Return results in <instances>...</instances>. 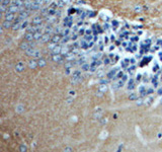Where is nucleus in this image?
<instances>
[{
    "label": "nucleus",
    "instance_id": "1a4fd4ad",
    "mask_svg": "<svg viewBox=\"0 0 162 152\" xmlns=\"http://www.w3.org/2000/svg\"><path fill=\"white\" fill-rule=\"evenodd\" d=\"M61 40H62V38H61V36L59 35V33H56V35L51 39V42L52 43H55V44H57V43H59V42H61Z\"/></svg>",
    "mask_w": 162,
    "mask_h": 152
},
{
    "label": "nucleus",
    "instance_id": "20e7f679",
    "mask_svg": "<svg viewBox=\"0 0 162 152\" xmlns=\"http://www.w3.org/2000/svg\"><path fill=\"white\" fill-rule=\"evenodd\" d=\"M19 10H20V8L18 6H16V5H14V4H10L7 7V11H10V12H12V13L18 12Z\"/></svg>",
    "mask_w": 162,
    "mask_h": 152
},
{
    "label": "nucleus",
    "instance_id": "864d4df0",
    "mask_svg": "<svg viewBox=\"0 0 162 152\" xmlns=\"http://www.w3.org/2000/svg\"><path fill=\"white\" fill-rule=\"evenodd\" d=\"M127 45H128V43H127V42H124V43H123V47H127Z\"/></svg>",
    "mask_w": 162,
    "mask_h": 152
},
{
    "label": "nucleus",
    "instance_id": "412c9836",
    "mask_svg": "<svg viewBox=\"0 0 162 152\" xmlns=\"http://www.w3.org/2000/svg\"><path fill=\"white\" fill-rule=\"evenodd\" d=\"M61 51H62V47L61 46H56L54 48V50L52 51L53 54H61Z\"/></svg>",
    "mask_w": 162,
    "mask_h": 152
},
{
    "label": "nucleus",
    "instance_id": "f704fd0d",
    "mask_svg": "<svg viewBox=\"0 0 162 152\" xmlns=\"http://www.w3.org/2000/svg\"><path fill=\"white\" fill-rule=\"evenodd\" d=\"M106 136H107V132L103 131V132L101 133V136H100V138H101V139H105V138H106Z\"/></svg>",
    "mask_w": 162,
    "mask_h": 152
},
{
    "label": "nucleus",
    "instance_id": "052dcab7",
    "mask_svg": "<svg viewBox=\"0 0 162 152\" xmlns=\"http://www.w3.org/2000/svg\"><path fill=\"white\" fill-rule=\"evenodd\" d=\"M111 40H112V41L114 40V36H112V37H111Z\"/></svg>",
    "mask_w": 162,
    "mask_h": 152
},
{
    "label": "nucleus",
    "instance_id": "0eeeda50",
    "mask_svg": "<svg viewBox=\"0 0 162 152\" xmlns=\"http://www.w3.org/2000/svg\"><path fill=\"white\" fill-rule=\"evenodd\" d=\"M21 22H22V21H19V20L16 19V21L12 24V26H11V29H12L13 31H18V30H20V27H21Z\"/></svg>",
    "mask_w": 162,
    "mask_h": 152
},
{
    "label": "nucleus",
    "instance_id": "79ce46f5",
    "mask_svg": "<svg viewBox=\"0 0 162 152\" xmlns=\"http://www.w3.org/2000/svg\"><path fill=\"white\" fill-rule=\"evenodd\" d=\"M141 10H142V8H141L140 5H137V6H135V11H141Z\"/></svg>",
    "mask_w": 162,
    "mask_h": 152
},
{
    "label": "nucleus",
    "instance_id": "f257e3e1",
    "mask_svg": "<svg viewBox=\"0 0 162 152\" xmlns=\"http://www.w3.org/2000/svg\"><path fill=\"white\" fill-rule=\"evenodd\" d=\"M72 76H73V79H72L73 83H77V82L81 81V79H82V75H81V71L80 70L72 71Z\"/></svg>",
    "mask_w": 162,
    "mask_h": 152
},
{
    "label": "nucleus",
    "instance_id": "c85d7f7f",
    "mask_svg": "<svg viewBox=\"0 0 162 152\" xmlns=\"http://www.w3.org/2000/svg\"><path fill=\"white\" fill-rule=\"evenodd\" d=\"M32 57H34V58H40V51L36 50V52H34V54L32 55Z\"/></svg>",
    "mask_w": 162,
    "mask_h": 152
},
{
    "label": "nucleus",
    "instance_id": "9d476101",
    "mask_svg": "<svg viewBox=\"0 0 162 152\" xmlns=\"http://www.w3.org/2000/svg\"><path fill=\"white\" fill-rule=\"evenodd\" d=\"M15 111H16V112H18V114H22V112H24V105L22 104H18L16 105Z\"/></svg>",
    "mask_w": 162,
    "mask_h": 152
},
{
    "label": "nucleus",
    "instance_id": "7ed1b4c3",
    "mask_svg": "<svg viewBox=\"0 0 162 152\" xmlns=\"http://www.w3.org/2000/svg\"><path fill=\"white\" fill-rule=\"evenodd\" d=\"M43 22V18L40 16H34L32 20V25H40Z\"/></svg>",
    "mask_w": 162,
    "mask_h": 152
},
{
    "label": "nucleus",
    "instance_id": "6e6552de",
    "mask_svg": "<svg viewBox=\"0 0 162 152\" xmlns=\"http://www.w3.org/2000/svg\"><path fill=\"white\" fill-rule=\"evenodd\" d=\"M51 37H50V33H44L43 35V37H42V39H40V43H47V42H49L50 40H51Z\"/></svg>",
    "mask_w": 162,
    "mask_h": 152
},
{
    "label": "nucleus",
    "instance_id": "de8ad7c7",
    "mask_svg": "<svg viewBox=\"0 0 162 152\" xmlns=\"http://www.w3.org/2000/svg\"><path fill=\"white\" fill-rule=\"evenodd\" d=\"M127 78H128V76H127V75H124V76H123V79H122V80H123V81H126V80H127Z\"/></svg>",
    "mask_w": 162,
    "mask_h": 152
},
{
    "label": "nucleus",
    "instance_id": "aec40b11",
    "mask_svg": "<svg viewBox=\"0 0 162 152\" xmlns=\"http://www.w3.org/2000/svg\"><path fill=\"white\" fill-rule=\"evenodd\" d=\"M25 52H26L27 56H32L34 54V52H36V49H34L33 47H30L27 50H25Z\"/></svg>",
    "mask_w": 162,
    "mask_h": 152
},
{
    "label": "nucleus",
    "instance_id": "bf43d9fd",
    "mask_svg": "<svg viewBox=\"0 0 162 152\" xmlns=\"http://www.w3.org/2000/svg\"><path fill=\"white\" fill-rule=\"evenodd\" d=\"M51 0H45V3H50Z\"/></svg>",
    "mask_w": 162,
    "mask_h": 152
},
{
    "label": "nucleus",
    "instance_id": "a211bd4d",
    "mask_svg": "<svg viewBox=\"0 0 162 152\" xmlns=\"http://www.w3.org/2000/svg\"><path fill=\"white\" fill-rule=\"evenodd\" d=\"M2 26L4 27V29L8 30L9 27H11V26H12V24H11V21H9V20H6V19H5V20L3 21V24H2Z\"/></svg>",
    "mask_w": 162,
    "mask_h": 152
},
{
    "label": "nucleus",
    "instance_id": "393cba45",
    "mask_svg": "<svg viewBox=\"0 0 162 152\" xmlns=\"http://www.w3.org/2000/svg\"><path fill=\"white\" fill-rule=\"evenodd\" d=\"M134 86H135V80L134 79H130L128 81V88L129 89H133Z\"/></svg>",
    "mask_w": 162,
    "mask_h": 152
},
{
    "label": "nucleus",
    "instance_id": "603ef678",
    "mask_svg": "<svg viewBox=\"0 0 162 152\" xmlns=\"http://www.w3.org/2000/svg\"><path fill=\"white\" fill-rule=\"evenodd\" d=\"M137 79H138V80H140V79H141V74L137 75Z\"/></svg>",
    "mask_w": 162,
    "mask_h": 152
},
{
    "label": "nucleus",
    "instance_id": "2eb2a0df",
    "mask_svg": "<svg viewBox=\"0 0 162 152\" xmlns=\"http://www.w3.org/2000/svg\"><path fill=\"white\" fill-rule=\"evenodd\" d=\"M30 47H31V44L28 43V41H26V42H22V43L20 44V49H21V50H27Z\"/></svg>",
    "mask_w": 162,
    "mask_h": 152
},
{
    "label": "nucleus",
    "instance_id": "cd10ccee",
    "mask_svg": "<svg viewBox=\"0 0 162 152\" xmlns=\"http://www.w3.org/2000/svg\"><path fill=\"white\" fill-rule=\"evenodd\" d=\"M129 64H130V60H128V59H125L124 61H122V63H121L122 67H124V68H126Z\"/></svg>",
    "mask_w": 162,
    "mask_h": 152
},
{
    "label": "nucleus",
    "instance_id": "f3484780",
    "mask_svg": "<svg viewBox=\"0 0 162 152\" xmlns=\"http://www.w3.org/2000/svg\"><path fill=\"white\" fill-rule=\"evenodd\" d=\"M28 66H30V68H31V69H34L37 66H39V64H38V62H37V61L31 60L30 62H28Z\"/></svg>",
    "mask_w": 162,
    "mask_h": 152
},
{
    "label": "nucleus",
    "instance_id": "a878e982",
    "mask_svg": "<svg viewBox=\"0 0 162 152\" xmlns=\"http://www.w3.org/2000/svg\"><path fill=\"white\" fill-rule=\"evenodd\" d=\"M90 69V65L88 63H84L81 65V70H83V71H87Z\"/></svg>",
    "mask_w": 162,
    "mask_h": 152
},
{
    "label": "nucleus",
    "instance_id": "49530a36",
    "mask_svg": "<svg viewBox=\"0 0 162 152\" xmlns=\"http://www.w3.org/2000/svg\"><path fill=\"white\" fill-rule=\"evenodd\" d=\"M69 94H70L71 96H74V95H75V91H74V90H73V91H72V90L69 91Z\"/></svg>",
    "mask_w": 162,
    "mask_h": 152
},
{
    "label": "nucleus",
    "instance_id": "72a5a7b5",
    "mask_svg": "<svg viewBox=\"0 0 162 152\" xmlns=\"http://www.w3.org/2000/svg\"><path fill=\"white\" fill-rule=\"evenodd\" d=\"M54 32H55V33H60V32H62V30H61V27H60V26H57V27H55Z\"/></svg>",
    "mask_w": 162,
    "mask_h": 152
},
{
    "label": "nucleus",
    "instance_id": "4be33fe9",
    "mask_svg": "<svg viewBox=\"0 0 162 152\" xmlns=\"http://www.w3.org/2000/svg\"><path fill=\"white\" fill-rule=\"evenodd\" d=\"M98 90H99L101 93L102 92H105L106 91V84L105 83H101L100 85H99V87H98Z\"/></svg>",
    "mask_w": 162,
    "mask_h": 152
},
{
    "label": "nucleus",
    "instance_id": "9b49d317",
    "mask_svg": "<svg viewBox=\"0 0 162 152\" xmlns=\"http://www.w3.org/2000/svg\"><path fill=\"white\" fill-rule=\"evenodd\" d=\"M43 37V33L40 32V31H38L36 32H33V40L34 41H40Z\"/></svg>",
    "mask_w": 162,
    "mask_h": 152
},
{
    "label": "nucleus",
    "instance_id": "4468645a",
    "mask_svg": "<svg viewBox=\"0 0 162 152\" xmlns=\"http://www.w3.org/2000/svg\"><path fill=\"white\" fill-rule=\"evenodd\" d=\"M117 72H118V68H114V69H112L111 71H109L108 73H107V78H113V76L117 74Z\"/></svg>",
    "mask_w": 162,
    "mask_h": 152
},
{
    "label": "nucleus",
    "instance_id": "2f4dec72",
    "mask_svg": "<svg viewBox=\"0 0 162 152\" xmlns=\"http://www.w3.org/2000/svg\"><path fill=\"white\" fill-rule=\"evenodd\" d=\"M26 150H27V148H26V146H25L24 144L20 145V147H19V151H21V152H24V151H26Z\"/></svg>",
    "mask_w": 162,
    "mask_h": 152
},
{
    "label": "nucleus",
    "instance_id": "a18cd8bd",
    "mask_svg": "<svg viewBox=\"0 0 162 152\" xmlns=\"http://www.w3.org/2000/svg\"><path fill=\"white\" fill-rule=\"evenodd\" d=\"M64 150H65V151H67V152H70V151H72L73 149H72L71 147H66V148H65Z\"/></svg>",
    "mask_w": 162,
    "mask_h": 152
},
{
    "label": "nucleus",
    "instance_id": "dca6fc26",
    "mask_svg": "<svg viewBox=\"0 0 162 152\" xmlns=\"http://www.w3.org/2000/svg\"><path fill=\"white\" fill-rule=\"evenodd\" d=\"M63 58H62V56L61 54H54L53 55V61L54 62H62Z\"/></svg>",
    "mask_w": 162,
    "mask_h": 152
},
{
    "label": "nucleus",
    "instance_id": "423d86ee",
    "mask_svg": "<svg viewBox=\"0 0 162 152\" xmlns=\"http://www.w3.org/2000/svg\"><path fill=\"white\" fill-rule=\"evenodd\" d=\"M14 18H15V13H12V12H10V11H7V12L5 13V19L6 20L12 21Z\"/></svg>",
    "mask_w": 162,
    "mask_h": 152
},
{
    "label": "nucleus",
    "instance_id": "5fc2aeb1",
    "mask_svg": "<svg viewBox=\"0 0 162 152\" xmlns=\"http://www.w3.org/2000/svg\"><path fill=\"white\" fill-rule=\"evenodd\" d=\"M108 42V39H107V37H105V43H107Z\"/></svg>",
    "mask_w": 162,
    "mask_h": 152
},
{
    "label": "nucleus",
    "instance_id": "f8f14e48",
    "mask_svg": "<svg viewBox=\"0 0 162 152\" xmlns=\"http://www.w3.org/2000/svg\"><path fill=\"white\" fill-rule=\"evenodd\" d=\"M101 115H102V110H101L100 108H98V109L96 110V112H95V114H94V119H96V120H100Z\"/></svg>",
    "mask_w": 162,
    "mask_h": 152
},
{
    "label": "nucleus",
    "instance_id": "bb28decb",
    "mask_svg": "<svg viewBox=\"0 0 162 152\" xmlns=\"http://www.w3.org/2000/svg\"><path fill=\"white\" fill-rule=\"evenodd\" d=\"M28 27V21L26 20H24L21 22V27H20V30H26Z\"/></svg>",
    "mask_w": 162,
    "mask_h": 152
},
{
    "label": "nucleus",
    "instance_id": "37998d69",
    "mask_svg": "<svg viewBox=\"0 0 162 152\" xmlns=\"http://www.w3.org/2000/svg\"><path fill=\"white\" fill-rule=\"evenodd\" d=\"M134 69H135V65H132V67H129V68H128V71L132 72V71H134Z\"/></svg>",
    "mask_w": 162,
    "mask_h": 152
},
{
    "label": "nucleus",
    "instance_id": "3c124183",
    "mask_svg": "<svg viewBox=\"0 0 162 152\" xmlns=\"http://www.w3.org/2000/svg\"><path fill=\"white\" fill-rule=\"evenodd\" d=\"M157 137H158V139H161V138H162V134H161V133H159Z\"/></svg>",
    "mask_w": 162,
    "mask_h": 152
},
{
    "label": "nucleus",
    "instance_id": "7c9ffc66",
    "mask_svg": "<svg viewBox=\"0 0 162 152\" xmlns=\"http://www.w3.org/2000/svg\"><path fill=\"white\" fill-rule=\"evenodd\" d=\"M57 5H58V6H60V7H62V6H64V5H65V3H64L63 0H57Z\"/></svg>",
    "mask_w": 162,
    "mask_h": 152
},
{
    "label": "nucleus",
    "instance_id": "a19ab883",
    "mask_svg": "<svg viewBox=\"0 0 162 152\" xmlns=\"http://www.w3.org/2000/svg\"><path fill=\"white\" fill-rule=\"evenodd\" d=\"M130 64H131V65H135V64H136V60H135L134 58H131V59H130Z\"/></svg>",
    "mask_w": 162,
    "mask_h": 152
},
{
    "label": "nucleus",
    "instance_id": "39448f33",
    "mask_svg": "<svg viewBox=\"0 0 162 152\" xmlns=\"http://www.w3.org/2000/svg\"><path fill=\"white\" fill-rule=\"evenodd\" d=\"M24 70V62H21V61H19L18 63L15 65V71L16 72H22Z\"/></svg>",
    "mask_w": 162,
    "mask_h": 152
},
{
    "label": "nucleus",
    "instance_id": "f03ea898",
    "mask_svg": "<svg viewBox=\"0 0 162 152\" xmlns=\"http://www.w3.org/2000/svg\"><path fill=\"white\" fill-rule=\"evenodd\" d=\"M30 15V10H22L21 12L18 14V16H17V20L19 21H24L25 18H27V16Z\"/></svg>",
    "mask_w": 162,
    "mask_h": 152
},
{
    "label": "nucleus",
    "instance_id": "4d7b16f0",
    "mask_svg": "<svg viewBox=\"0 0 162 152\" xmlns=\"http://www.w3.org/2000/svg\"><path fill=\"white\" fill-rule=\"evenodd\" d=\"M106 122H107L106 120H102V121H101V124H105Z\"/></svg>",
    "mask_w": 162,
    "mask_h": 152
},
{
    "label": "nucleus",
    "instance_id": "e433bc0d",
    "mask_svg": "<svg viewBox=\"0 0 162 152\" xmlns=\"http://www.w3.org/2000/svg\"><path fill=\"white\" fill-rule=\"evenodd\" d=\"M36 3H38V4H40V5H42L43 3H45V0H33Z\"/></svg>",
    "mask_w": 162,
    "mask_h": 152
},
{
    "label": "nucleus",
    "instance_id": "6ab92c4d",
    "mask_svg": "<svg viewBox=\"0 0 162 152\" xmlns=\"http://www.w3.org/2000/svg\"><path fill=\"white\" fill-rule=\"evenodd\" d=\"M52 32H54V27L52 24H48L45 27V33H51Z\"/></svg>",
    "mask_w": 162,
    "mask_h": 152
},
{
    "label": "nucleus",
    "instance_id": "5701e85b",
    "mask_svg": "<svg viewBox=\"0 0 162 152\" xmlns=\"http://www.w3.org/2000/svg\"><path fill=\"white\" fill-rule=\"evenodd\" d=\"M38 64H39V66H40V67H45V66H46V64H47V62H46V60H45V59L40 58V59H39V61H38Z\"/></svg>",
    "mask_w": 162,
    "mask_h": 152
},
{
    "label": "nucleus",
    "instance_id": "c03bdc74",
    "mask_svg": "<svg viewBox=\"0 0 162 152\" xmlns=\"http://www.w3.org/2000/svg\"><path fill=\"white\" fill-rule=\"evenodd\" d=\"M85 33H86L87 36H88V35H91V33H92V31L88 29V30H86V31H85Z\"/></svg>",
    "mask_w": 162,
    "mask_h": 152
},
{
    "label": "nucleus",
    "instance_id": "ddd939ff",
    "mask_svg": "<svg viewBox=\"0 0 162 152\" xmlns=\"http://www.w3.org/2000/svg\"><path fill=\"white\" fill-rule=\"evenodd\" d=\"M24 39H25V41H28V42H31L33 40V32H27L25 33V36H24Z\"/></svg>",
    "mask_w": 162,
    "mask_h": 152
},
{
    "label": "nucleus",
    "instance_id": "13d9d810",
    "mask_svg": "<svg viewBox=\"0 0 162 152\" xmlns=\"http://www.w3.org/2000/svg\"><path fill=\"white\" fill-rule=\"evenodd\" d=\"M158 93H159V94H161V93H162V88H160L159 90H158Z\"/></svg>",
    "mask_w": 162,
    "mask_h": 152
},
{
    "label": "nucleus",
    "instance_id": "680f3d73",
    "mask_svg": "<svg viewBox=\"0 0 162 152\" xmlns=\"http://www.w3.org/2000/svg\"><path fill=\"white\" fill-rule=\"evenodd\" d=\"M1 1H3V0H1Z\"/></svg>",
    "mask_w": 162,
    "mask_h": 152
},
{
    "label": "nucleus",
    "instance_id": "09e8293b",
    "mask_svg": "<svg viewBox=\"0 0 162 152\" xmlns=\"http://www.w3.org/2000/svg\"><path fill=\"white\" fill-rule=\"evenodd\" d=\"M113 25H114V26H117L118 25V22L115 21V20H113Z\"/></svg>",
    "mask_w": 162,
    "mask_h": 152
},
{
    "label": "nucleus",
    "instance_id": "c756f323",
    "mask_svg": "<svg viewBox=\"0 0 162 152\" xmlns=\"http://www.w3.org/2000/svg\"><path fill=\"white\" fill-rule=\"evenodd\" d=\"M56 46H57V44L52 43V42H51V44L49 45V47H48V48H49V50H50V51H53V50H54V48H55Z\"/></svg>",
    "mask_w": 162,
    "mask_h": 152
},
{
    "label": "nucleus",
    "instance_id": "8fccbe9b",
    "mask_svg": "<svg viewBox=\"0 0 162 152\" xmlns=\"http://www.w3.org/2000/svg\"><path fill=\"white\" fill-rule=\"evenodd\" d=\"M67 101H68V104H71L72 103V98H68Z\"/></svg>",
    "mask_w": 162,
    "mask_h": 152
},
{
    "label": "nucleus",
    "instance_id": "6e6d98bb",
    "mask_svg": "<svg viewBox=\"0 0 162 152\" xmlns=\"http://www.w3.org/2000/svg\"><path fill=\"white\" fill-rule=\"evenodd\" d=\"M152 92H153V89H149L147 93H152Z\"/></svg>",
    "mask_w": 162,
    "mask_h": 152
},
{
    "label": "nucleus",
    "instance_id": "ea45409f",
    "mask_svg": "<svg viewBox=\"0 0 162 152\" xmlns=\"http://www.w3.org/2000/svg\"><path fill=\"white\" fill-rule=\"evenodd\" d=\"M136 101H137V103H136V104H137V105H141V104H142V103H143V99H142V98H139V99H137Z\"/></svg>",
    "mask_w": 162,
    "mask_h": 152
},
{
    "label": "nucleus",
    "instance_id": "4c0bfd02",
    "mask_svg": "<svg viewBox=\"0 0 162 152\" xmlns=\"http://www.w3.org/2000/svg\"><path fill=\"white\" fill-rule=\"evenodd\" d=\"M5 10H6V5H4L3 3L1 4V12H5Z\"/></svg>",
    "mask_w": 162,
    "mask_h": 152
},
{
    "label": "nucleus",
    "instance_id": "473e14b6",
    "mask_svg": "<svg viewBox=\"0 0 162 152\" xmlns=\"http://www.w3.org/2000/svg\"><path fill=\"white\" fill-rule=\"evenodd\" d=\"M129 97H130L131 100H134V99L137 98V94H136V93H131V95H130Z\"/></svg>",
    "mask_w": 162,
    "mask_h": 152
},
{
    "label": "nucleus",
    "instance_id": "58836bf2",
    "mask_svg": "<svg viewBox=\"0 0 162 152\" xmlns=\"http://www.w3.org/2000/svg\"><path fill=\"white\" fill-rule=\"evenodd\" d=\"M69 32H70V30H69V29H66L64 32H63V35H64V37H65V36H68V35H69Z\"/></svg>",
    "mask_w": 162,
    "mask_h": 152
},
{
    "label": "nucleus",
    "instance_id": "c9c22d12",
    "mask_svg": "<svg viewBox=\"0 0 162 152\" xmlns=\"http://www.w3.org/2000/svg\"><path fill=\"white\" fill-rule=\"evenodd\" d=\"M109 62H111V60H109L108 57H106V58H105V60H103V64L107 65V64H109Z\"/></svg>",
    "mask_w": 162,
    "mask_h": 152
},
{
    "label": "nucleus",
    "instance_id": "b1692460",
    "mask_svg": "<svg viewBox=\"0 0 162 152\" xmlns=\"http://www.w3.org/2000/svg\"><path fill=\"white\" fill-rule=\"evenodd\" d=\"M40 4H38V3H36V2H32V7H31V10H39L40 9Z\"/></svg>",
    "mask_w": 162,
    "mask_h": 152
}]
</instances>
